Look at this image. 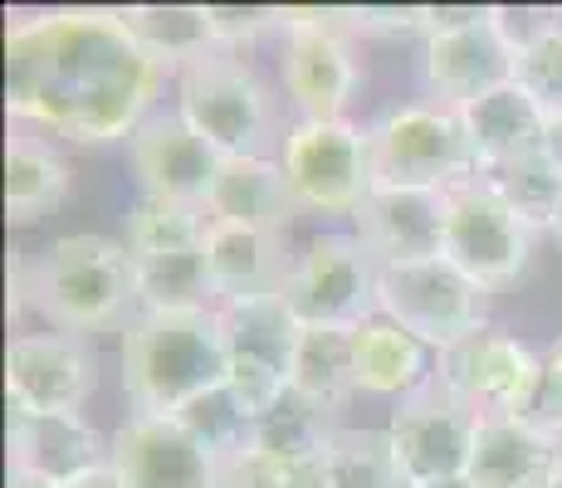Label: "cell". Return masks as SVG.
<instances>
[{"label": "cell", "mask_w": 562, "mask_h": 488, "mask_svg": "<svg viewBox=\"0 0 562 488\" xmlns=\"http://www.w3.org/2000/svg\"><path fill=\"white\" fill-rule=\"evenodd\" d=\"M177 79L133 39L117 10H40L5 35V107L15 123L79 147L133 137Z\"/></svg>", "instance_id": "cell-1"}, {"label": "cell", "mask_w": 562, "mask_h": 488, "mask_svg": "<svg viewBox=\"0 0 562 488\" xmlns=\"http://www.w3.org/2000/svg\"><path fill=\"white\" fill-rule=\"evenodd\" d=\"M15 298L10 313H35L49 322V332L83 338L117 322L127 308H137V269L123 240L108 235H59L40 254L10 264Z\"/></svg>", "instance_id": "cell-2"}, {"label": "cell", "mask_w": 562, "mask_h": 488, "mask_svg": "<svg viewBox=\"0 0 562 488\" xmlns=\"http://www.w3.org/2000/svg\"><path fill=\"white\" fill-rule=\"evenodd\" d=\"M117 366L137 416H181L205 390L225 386L231 372L221 308L133 313L117 347Z\"/></svg>", "instance_id": "cell-3"}, {"label": "cell", "mask_w": 562, "mask_h": 488, "mask_svg": "<svg viewBox=\"0 0 562 488\" xmlns=\"http://www.w3.org/2000/svg\"><path fill=\"white\" fill-rule=\"evenodd\" d=\"M367 161H372V186L456 191L480 177L460 113L440 103H402L367 123Z\"/></svg>", "instance_id": "cell-4"}, {"label": "cell", "mask_w": 562, "mask_h": 488, "mask_svg": "<svg viewBox=\"0 0 562 488\" xmlns=\"http://www.w3.org/2000/svg\"><path fill=\"white\" fill-rule=\"evenodd\" d=\"M177 113L221 157H265L274 143V98L231 49H211L177 69Z\"/></svg>", "instance_id": "cell-5"}, {"label": "cell", "mask_w": 562, "mask_h": 488, "mask_svg": "<svg viewBox=\"0 0 562 488\" xmlns=\"http://www.w3.org/2000/svg\"><path fill=\"white\" fill-rule=\"evenodd\" d=\"M352 10H279V73L284 93L304 123H338L358 89L352 54Z\"/></svg>", "instance_id": "cell-6"}, {"label": "cell", "mask_w": 562, "mask_h": 488, "mask_svg": "<svg viewBox=\"0 0 562 488\" xmlns=\"http://www.w3.org/2000/svg\"><path fill=\"white\" fill-rule=\"evenodd\" d=\"M376 313L402 322L411 338H420L430 352H446L460 338L480 332L490 322V288H480L470 274H460L446 254L416 259V264H382L376 274Z\"/></svg>", "instance_id": "cell-7"}, {"label": "cell", "mask_w": 562, "mask_h": 488, "mask_svg": "<svg viewBox=\"0 0 562 488\" xmlns=\"http://www.w3.org/2000/svg\"><path fill=\"white\" fill-rule=\"evenodd\" d=\"M376 274L382 264L367 254L358 235L328 230L289 259L279 293L304 328H358L376 313Z\"/></svg>", "instance_id": "cell-8"}, {"label": "cell", "mask_w": 562, "mask_h": 488, "mask_svg": "<svg viewBox=\"0 0 562 488\" xmlns=\"http://www.w3.org/2000/svg\"><path fill=\"white\" fill-rule=\"evenodd\" d=\"M543 376V356L524 347L514 332L484 322L480 332L460 338L456 347L436 352V382L446 396H456L474 420H524L528 400Z\"/></svg>", "instance_id": "cell-9"}, {"label": "cell", "mask_w": 562, "mask_h": 488, "mask_svg": "<svg viewBox=\"0 0 562 488\" xmlns=\"http://www.w3.org/2000/svg\"><path fill=\"white\" fill-rule=\"evenodd\" d=\"M284 181L294 215H358L362 195L372 191V161H367V127L348 123H304L284 133Z\"/></svg>", "instance_id": "cell-10"}, {"label": "cell", "mask_w": 562, "mask_h": 488, "mask_svg": "<svg viewBox=\"0 0 562 488\" xmlns=\"http://www.w3.org/2000/svg\"><path fill=\"white\" fill-rule=\"evenodd\" d=\"M221 328L225 352H231L225 390L235 396V406L245 416L259 420L289 390V366H294L304 322L289 313L284 293H259V298L221 303Z\"/></svg>", "instance_id": "cell-11"}, {"label": "cell", "mask_w": 562, "mask_h": 488, "mask_svg": "<svg viewBox=\"0 0 562 488\" xmlns=\"http://www.w3.org/2000/svg\"><path fill=\"white\" fill-rule=\"evenodd\" d=\"M533 230L504 205L484 177L446 191V259L480 288H504L528 269Z\"/></svg>", "instance_id": "cell-12"}, {"label": "cell", "mask_w": 562, "mask_h": 488, "mask_svg": "<svg viewBox=\"0 0 562 488\" xmlns=\"http://www.w3.org/2000/svg\"><path fill=\"white\" fill-rule=\"evenodd\" d=\"M474 430H480V420L456 396H446L436 382L402 396L392 406V420H386V435L396 444V459H402L411 488L464 479Z\"/></svg>", "instance_id": "cell-13"}, {"label": "cell", "mask_w": 562, "mask_h": 488, "mask_svg": "<svg viewBox=\"0 0 562 488\" xmlns=\"http://www.w3.org/2000/svg\"><path fill=\"white\" fill-rule=\"evenodd\" d=\"M420 83L450 113H460L474 98L514 83V45L499 35L490 5H480L464 25L436 30L420 45Z\"/></svg>", "instance_id": "cell-14"}, {"label": "cell", "mask_w": 562, "mask_h": 488, "mask_svg": "<svg viewBox=\"0 0 562 488\" xmlns=\"http://www.w3.org/2000/svg\"><path fill=\"white\" fill-rule=\"evenodd\" d=\"M108 469L123 488H221V459L177 416H127L113 430Z\"/></svg>", "instance_id": "cell-15"}, {"label": "cell", "mask_w": 562, "mask_h": 488, "mask_svg": "<svg viewBox=\"0 0 562 488\" xmlns=\"http://www.w3.org/2000/svg\"><path fill=\"white\" fill-rule=\"evenodd\" d=\"M99 386V356L83 338L64 332H20L5 352V396L10 410H83V400Z\"/></svg>", "instance_id": "cell-16"}, {"label": "cell", "mask_w": 562, "mask_h": 488, "mask_svg": "<svg viewBox=\"0 0 562 488\" xmlns=\"http://www.w3.org/2000/svg\"><path fill=\"white\" fill-rule=\"evenodd\" d=\"M127 161H133V177L143 195L201 205L205 211V195H211V181L225 157L171 107V113H153L127 137Z\"/></svg>", "instance_id": "cell-17"}, {"label": "cell", "mask_w": 562, "mask_h": 488, "mask_svg": "<svg viewBox=\"0 0 562 488\" xmlns=\"http://www.w3.org/2000/svg\"><path fill=\"white\" fill-rule=\"evenodd\" d=\"M352 235L376 264H416L446 254V191L372 186L352 215Z\"/></svg>", "instance_id": "cell-18"}, {"label": "cell", "mask_w": 562, "mask_h": 488, "mask_svg": "<svg viewBox=\"0 0 562 488\" xmlns=\"http://www.w3.org/2000/svg\"><path fill=\"white\" fill-rule=\"evenodd\" d=\"M108 454H113V440H103L83 410H59V416L10 410V469L74 484L83 474L103 469Z\"/></svg>", "instance_id": "cell-19"}, {"label": "cell", "mask_w": 562, "mask_h": 488, "mask_svg": "<svg viewBox=\"0 0 562 488\" xmlns=\"http://www.w3.org/2000/svg\"><path fill=\"white\" fill-rule=\"evenodd\" d=\"M201 259H205V279H211V293H215V308L221 303L259 298V293H279V284L289 274L284 235L235 225V220L205 225Z\"/></svg>", "instance_id": "cell-20"}, {"label": "cell", "mask_w": 562, "mask_h": 488, "mask_svg": "<svg viewBox=\"0 0 562 488\" xmlns=\"http://www.w3.org/2000/svg\"><path fill=\"white\" fill-rule=\"evenodd\" d=\"M562 474V440L528 420H480L470 450V488H553Z\"/></svg>", "instance_id": "cell-21"}, {"label": "cell", "mask_w": 562, "mask_h": 488, "mask_svg": "<svg viewBox=\"0 0 562 488\" xmlns=\"http://www.w3.org/2000/svg\"><path fill=\"white\" fill-rule=\"evenodd\" d=\"M460 123H464V137H470L480 171L509 167L518 157L543 151V133H548L543 103H533L518 83H504V89L474 98L470 107H460Z\"/></svg>", "instance_id": "cell-22"}, {"label": "cell", "mask_w": 562, "mask_h": 488, "mask_svg": "<svg viewBox=\"0 0 562 488\" xmlns=\"http://www.w3.org/2000/svg\"><path fill=\"white\" fill-rule=\"evenodd\" d=\"M205 215L284 235V225L294 220L284 167L269 157H225L211 181V195H205Z\"/></svg>", "instance_id": "cell-23"}, {"label": "cell", "mask_w": 562, "mask_h": 488, "mask_svg": "<svg viewBox=\"0 0 562 488\" xmlns=\"http://www.w3.org/2000/svg\"><path fill=\"white\" fill-rule=\"evenodd\" d=\"M352 347H358V390H367V396L402 400L436 376V352L420 338H411L386 313L362 318L352 328Z\"/></svg>", "instance_id": "cell-24"}, {"label": "cell", "mask_w": 562, "mask_h": 488, "mask_svg": "<svg viewBox=\"0 0 562 488\" xmlns=\"http://www.w3.org/2000/svg\"><path fill=\"white\" fill-rule=\"evenodd\" d=\"M69 161L59 157L49 143L30 133H15L5 147V215L10 225H35L40 215H49L54 205L69 195Z\"/></svg>", "instance_id": "cell-25"}, {"label": "cell", "mask_w": 562, "mask_h": 488, "mask_svg": "<svg viewBox=\"0 0 562 488\" xmlns=\"http://www.w3.org/2000/svg\"><path fill=\"white\" fill-rule=\"evenodd\" d=\"M289 386H294L299 396L328 406V410L348 406V396L358 390V347H352V328H304L299 332Z\"/></svg>", "instance_id": "cell-26"}, {"label": "cell", "mask_w": 562, "mask_h": 488, "mask_svg": "<svg viewBox=\"0 0 562 488\" xmlns=\"http://www.w3.org/2000/svg\"><path fill=\"white\" fill-rule=\"evenodd\" d=\"M338 430H342L338 410L318 406V400L299 396V390L289 386L284 396L255 420L250 444L255 450H269V454H284V459H323Z\"/></svg>", "instance_id": "cell-27"}, {"label": "cell", "mask_w": 562, "mask_h": 488, "mask_svg": "<svg viewBox=\"0 0 562 488\" xmlns=\"http://www.w3.org/2000/svg\"><path fill=\"white\" fill-rule=\"evenodd\" d=\"M117 15L133 30L137 45L167 64L171 73L215 49L211 25H205V5H133V10H117Z\"/></svg>", "instance_id": "cell-28"}, {"label": "cell", "mask_w": 562, "mask_h": 488, "mask_svg": "<svg viewBox=\"0 0 562 488\" xmlns=\"http://www.w3.org/2000/svg\"><path fill=\"white\" fill-rule=\"evenodd\" d=\"M137 269V313H201L215 308L211 279H205L201 249L133 259Z\"/></svg>", "instance_id": "cell-29"}, {"label": "cell", "mask_w": 562, "mask_h": 488, "mask_svg": "<svg viewBox=\"0 0 562 488\" xmlns=\"http://www.w3.org/2000/svg\"><path fill=\"white\" fill-rule=\"evenodd\" d=\"M323 488H411V479L386 430L342 425L323 454Z\"/></svg>", "instance_id": "cell-30"}, {"label": "cell", "mask_w": 562, "mask_h": 488, "mask_svg": "<svg viewBox=\"0 0 562 488\" xmlns=\"http://www.w3.org/2000/svg\"><path fill=\"white\" fill-rule=\"evenodd\" d=\"M211 215L201 205L157 201V195H137L123 215V245L133 259L147 254H177V249H201Z\"/></svg>", "instance_id": "cell-31"}, {"label": "cell", "mask_w": 562, "mask_h": 488, "mask_svg": "<svg viewBox=\"0 0 562 488\" xmlns=\"http://www.w3.org/2000/svg\"><path fill=\"white\" fill-rule=\"evenodd\" d=\"M480 177L504 195V205H509V211L533 235L538 230L553 235V225H558V215H562V171L543 157V151H533V157H518V161H509V167L480 171Z\"/></svg>", "instance_id": "cell-32"}, {"label": "cell", "mask_w": 562, "mask_h": 488, "mask_svg": "<svg viewBox=\"0 0 562 488\" xmlns=\"http://www.w3.org/2000/svg\"><path fill=\"white\" fill-rule=\"evenodd\" d=\"M177 420L205 444V450L215 454V459H231V454H240L245 444H250V435H255V420L245 416L240 406H235V396L225 386H215V390H205L201 400H191V406L181 410Z\"/></svg>", "instance_id": "cell-33"}, {"label": "cell", "mask_w": 562, "mask_h": 488, "mask_svg": "<svg viewBox=\"0 0 562 488\" xmlns=\"http://www.w3.org/2000/svg\"><path fill=\"white\" fill-rule=\"evenodd\" d=\"M221 488H323V459H284L245 444L221 459Z\"/></svg>", "instance_id": "cell-34"}, {"label": "cell", "mask_w": 562, "mask_h": 488, "mask_svg": "<svg viewBox=\"0 0 562 488\" xmlns=\"http://www.w3.org/2000/svg\"><path fill=\"white\" fill-rule=\"evenodd\" d=\"M514 83L543 103V113H562V15L514 54Z\"/></svg>", "instance_id": "cell-35"}, {"label": "cell", "mask_w": 562, "mask_h": 488, "mask_svg": "<svg viewBox=\"0 0 562 488\" xmlns=\"http://www.w3.org/2000/svg\"><path fill=\"white\" fill-rule=\"evenodd\" d=\"M205 25H211L215 49L240 54L245 45H255L265 30H279V10H259V5H205Z\"/></svg>", "instance_id": "cell-36"}, {"label": "cell", "mask_w": 562, "mask_h": 488, "mask_svg": "<svg viewBox=\"0 0 562 488\" xmlns=\"http://www.w3.org/2000/svg\"><path fill=\"white\" fill-rule=\"evenodd\" d=\"M352 30L362 35H382V39H430V5H362L352 10Z\"/></svg>", "instance_id": "cell-37"}, {"label": "cell", "mask_w": 562, "mask_h": 488, "mask_svg": "<svg viewBox=\"0 0 562 488\" xmlns=\"http://www.w3.org/2000/svg\"><path fill=\"white\" fill-rule=\"evenodd\" d=\"M524 420L533 430H543V435L562 440V366L548 352H543V376H538V390H533V400H528Z\"/></svg>", "instance_id": "cell-38"}, {"label": "cell", "mask_w": 562, "mask_h": 488, "mask_svg": "<svg viewBox=\"0 0 562 488\" xmlns=\"http://www.w3.org/2000/svg\"><path fill=\"white\" fill-rule=\"evenodd\" d=\"M543 157L562 171V113H548V133H543Z\"/></svg>", "instance_id": "cell-39"}, {"label": "cell", "mask_w": 562, "mask_h": 488, "mask_svg": "<svg viewBox=\"0 0 562 488\" xmlns=\"http://www.w3.org/2000/svg\"><path fill=\"white\" fill-rule=\"evenodd\" d=\"M64 488H123V479H117L113 469H93V474H83V479H74V484H64Z\"/></svg>", "instance_id": "cell-40"}, {"label": "cell", "mask_w": 562, "mask_h": 488, "mask_svg": "<svg viewBox=\"0 0 562 488\" xmlns=\"http://www.w3.org/2000/svg\"><path fill=\"white\" fill-rule=\"evenodd\" d=\"M5 488H64V484L45 479V474H30V469H10V484Z\"/></svg>", "instance_id": "cell-41"}, {"label": "cell", "mask_w": 562, "mask_h": 488, "mask_svg": "<svg viewBox=\"0 0 562 488\" xmlns=\"http://www.w3.org/2000/svg\"><path fill=\"white\" fill-rule=\"evenodd\" d=\"M548 356H553V362L562 366V332H558V342H553V347H548Z\"/></svg>", "instance_id": "cell-42"}, {"label": "cell", "mask_w": 562, "mask_h": 488, "mask_svg": "<svg viewBox=\"0 0 562 488\" xmlns=\"http://www.w3.org/2000/svg\"><path fill=\"white\" fill-rule=\"evenodd\" d=\"M426 488H470V484H464V479H456V484H426Z\"/></svg>", "instance_id": "cell-43"}, {"label": "cell", "mask_w": 562, "mask_h": 488, "mask_svg": "<svg viewBox=\"0 0 562 488\" xmlns=\"http://www.w3.org/2000/svg\"><path fill=\"white\" fill-rule=\"evenodd\" d=\"M553 240L562 245V215H558V225H553Z\"/></svg>", "instance_id": "cell-44"}, {"label": "cell", "mask_w": 562, "mask_h": 488, "mask_svg": "<svg viewBox=\"0 0 562 488\" xmlns=\"http://www.w3.org/2000/svg\"><path fill=\"white\" fill-rule=\"evenodd\" d=\"M553 488H562V474H558V484H553Z\"/></svg>", "instance_id": "cell-45"}]
</instances>
